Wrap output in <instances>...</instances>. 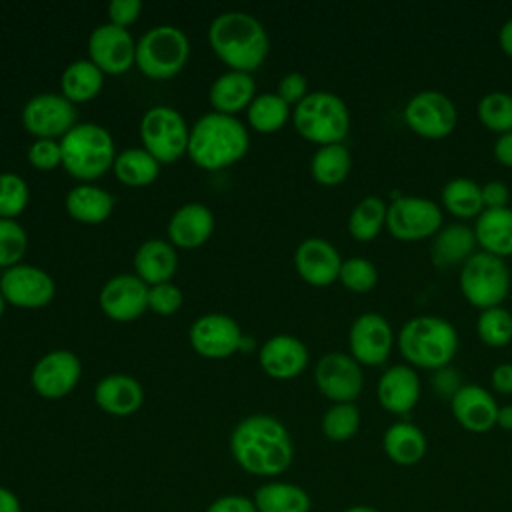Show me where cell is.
Segmentation results:
<instances>
[{
	"mask_svg": "<svg viewBox=\"0 0 512 512\" xmlns=\"http://www.w3.org/2000/svg\"><path fill=\"white\" fill-rule=\"evenodd\" d=\"M230 452L242 470L262 478L280 476L294 458L286 426L270 414H252L240 420L230 436Z\"/></svg>",
	"mask_w": 512,
	"mask_h": 512,
	"instance_id": "1",
	"label": "cell"
},
{
	"mask_svg": "<svg viewBox=\"0 0 512 512\" xmlns=\"http://www.w3.org/2000/svg\"><path fill=\"white\" fill-rule=\"evenodd\" d=\"M208 40L218 58L240 72L258 68L268 54V34L248 12L218 14L210 22Z\"/></svg>",
	"mask_w": 512,
	"mask_h": 512,
	"instance_id": "2",
	"label": "cell"
},
{
	"mask_svg": "<svg viewBox=\"0 0 512 512\" xmlns=\"http://www.w3.org/2000/svg\"><path fill=\"white\" fill-rule=\"evenodd\" d=\"M248 144V130L236 116L208 112L200 116L190 130L188 154L200 168L218 170L240 160Z\"/></svg>",
	"mask_w": 512,
	"mask_h": 512,
	"instance_id": "3",
	"label": "cell"
},
{
	"mask_svg": "<svg viewBox=\"0 0 512 512\" xmlns=\"http://www.w3.org/2000/svg\"><path fill=\"white\" fill-rule=\"evenodd\" d=\"M398 348L410 364L438 370L448 366L454 358L458 350V332L442 316H414L400 328Z\"/></svg>",
	"mask_w": 512,
	"mask_h": 512,
	"instance_id": "4",
	"label": "cell"
},
{
	"mask_svg": "<svg viewBox=\"0 0 512 512\" xmlns=\"http://www.w3.org/2000/svg\"><path fill=\"white\" fill-rule=\"evenodd\" d=\"M64 168L80 178L94 180L114 164V142L110 132L94 122L76 124L60 140Z\"/></svg>",
	"mask_w": 512,
	"mask_h": 512,
	"instance_id": "5",
	"label": "cell"
},
{
	"mask_svg": "<svg viewBox=\"0 0 512 512\" xmlns=\"http://www.w3.org/2000/svg\"><path fill=\"white\" fill-rule=\"evenodd\" d=\"M296 130L316 144H338L350 128L346 102L328 90L308 92L294 108Z\"/></svg>",
	"mask_w": 512,
	"mask_h": 512,
	"instance_id": "6",
	"label": "cell"
},
{
	"mask_svg": "<svg viewBox=\"0 0 512 512\" xmlns=\"http://www.w3.org/2000/svg\"><path fill=\"white\" fill-rule=\"evenodd\" d=\"M460 290L464 298L480 308H494L504 302L510 292V270L504 258L490 252H474L460 268Z\"/></svg>",
	"mask_w": 512,
	"mask_h": 512,
	"instance_id": "7",
	"label": "cell"
},
{
	"mask_svg": "<svg viewBox=\"0 0 512 512\" xmlns=\"http://www.w3.org/2000/svg\"><path fill=\"white\" fill-rule=\"evenodd\" d=\"M190 44L186 34L170 24H160L142 34L136 44V64L156 80L170 78L182 70L188 60Z\"/></svg>",
	"mask_w": 512,
	"mask_h": 512,
	"instance_id": "8",
	"label": "cell"
},
{
	"mask_svg": "<svg viewBox=\"0 0 512 512\" xmlns=\"http://www.w3.org/2000/svg\"><path fill=\"white\" fill-rule=\"evenodd\" d=\"M144 148L158 162H174L188 152L190 130L180 112L170 106L150 108L140 122Z\"/></svg>",
	"mask_w": 512,
	"mask_h": 512,
	"instance_id": "9",
	"label": "cell"
},
{
	"mask_svg": "<svg viewBox=\"0 0 512 512\" xmlns=\"http://www.w3.org/2000/svg\"><path fill=\"white\" fill-rule=\"evenodd\" d=\"M386 226L398 240H422L442 228V210L430 198L398 196L388 204Z\"/></svg>",
	"mask_w": 512,
	"mask_h": 512,
	"instance_id": "10",
	"label": "cell"
},
{
	"mask_svg": "<svg viewBox=\"0 0 512 512\" xmlns=\"http://www.w3.org/2000/svg\"><path fill=\"white\" fill-rule=\"evenodd\" d=\"M408 128L424 138L448 136L458 120L454 102L440 90H420L404 106Z\"/></svg>",
	"mask_w": 512,
	"mask_h": 512,
	"instance_id": "11",
	"label": "cell"
},
{
	"mask_svg": "<svg viewBox=\"0 0 512 512\" xmlns=\"http://www.w3.org/2000/svg\"><path fill=\"white\" fill-rule=\"evenodd\" d=\"M314 380L318 390L334 404L356 400L364 386L360 364L344 352L324 354L314 368Z\"/></svg>",
	"mask_w": 512,
	"mask_h": 512,
	"instance_id": "12",
	"label": "cell"
},
{
	"mask_svg": "<svg viewBox=\"0 0 512 512\" xmlns=\"http://www.w3.org/2000/svg\"><path fill=\"white\" fill-rule=\"evenodd\" d=\"M22 122L30 134L54 140L56 136L68 134L76 126V110L68 98L44 92L32 96L26 102L22 110Z\"/></svg>",
	"mask_w": 512,
	"mask_h": 512,
	"instance_id": "13",
	"label": "cell"
},
{
	"mask_svg": "<svg viewBox=\"0 0 512 512\" xmlns=\"http://www.w3.org/2000/svg\"><path fill=\"white\" fill-rule=\"evenodd\" d=\"M394 344V330L390 322L378 312L360 314L348 332V346L352 358L360 364L378 366L390 356Z\"/></svg>",
	"mask_w": 512,
	"mask_h": 512,
	"instance_id": "14",
	"label": "cell"
},
{
	"mask_svg": "<svg viewBox=\"0 0 512 512\" xmlns=\"http://www.w3.org/2000/svg\"><path fill=\"white\" fill-rule=\"evenodd\" d=\"M4 298L18 308H42L56 292V284L48 272L30 264L10 266L0 278Z\"/></svg>",
	"mask_w": 512,
	"mask_h": 512,
	"instance_id": "15",
	"label": "cell"
},
{
	"mask_svg": "<svg viewBox=\"0 0 512 512\" xmlns=\"http://www.w3.org/2000/svg\"><path fill=\"white\" fill-rule=\"evenodd\" d=\"M90 60L108 74L126 72L136 60V44L132 34L112 22L100 24L88 38Z\"/></svg>",
	"mask_w": 512,
	"mask_h": 512,
	"instance_id": "16",
	"label": "cell"
},
{
	"mask_svg": "<svg viewBox=\"0 0 512 512\" xmlns=\"http://www.w3.org/2000/svg\"><path fill=\"white\" fill-rule=\"evenodd\" d=\"M242 330L238 322L226 314H204L190 326L192 348L206 358H226L240 350Z\"/></svg>",
	"mask_w": 512,
	"mask_h": 512,
	"instance_id": "17",
	"label": "cell"
},
{
	"mask_svg": "<svg viewBox=\"0 0 512 512\" xmlns=\"http://www.w3.org/2000/svg\"><path fill=\"white\" fill-rule=\"evenodd\" d=\"M80 360L70 350H52L32 368V386L44 398L66 396L80 378Z\"/></svg>",
	"mask_w": 512,
	"mask_h": 512,
	"instance_id": "18",
	"label": "cell"
},
{
	"mask_svg": "<svg viewBox=\"0 0 512 512\" xmlns=\"http://www.w3.org/2000/svg\"><path fill=\"white\" fill-rule=\"evenodd\" d=\"M150 286L136 274H118L100 290V308L112 320L128 322L148 308Z\"/></svg>",
	"mask_w": 512,
	"mask_h": 512,
	"instance_id": "19",
	"label": "cell"
},
{
	"mask_svg": "<svg viewBox=\"0 0 512 512\" xmlns=\"http://www.w3.org/2000/svg\"><path fill=\"white\" fill-rule=\"evenodd\" d=\"M298 274L314 286H328L340 276L342 258L328 240L312 236L298 244L294 252Z\"/></svg>",
	"mask_w": 512,
	"mask_h": 512,
	"instance_id": "20",
	"label": "cell"
},
{
	"mask_svg": "<svg viewBox=\"0 0 512 512\" xmlns=\"http://www.w3.org/2000/svg\"><path fill=\"white\" fill-rule=\"evenodd\" d=\"M422 384L412 366L396 364L382 372L376 384V398L380 406L392 414H408L420 400Z\"/></svg>",
	"mask_w": 512,
	"mask_h": 512,
	"instance_id": "21",
	"label": "cell"
},
{
	"mask_svg": "<svg viewBox=\"0 0 512 512\" xmlns=\"http://www.w3.org/2000/svg\"><path fill=\"white\" fill-rule=\"evenodd\" d=\"M450 408L462 428L482 434L496 426L500 406L486 388L478 384H464L450 400Z\"/></svg>",
	"mask_w": 512,
	"mask_h": 512,
	"instance_id": "22",
	"label": "cell"
},
{
	"mask_svg": "<svg viewBox=\"0 0 512 512\" xmlns=\"http://www.w3.org/2000/svg\"><path fill=\"white\" fill-rule=\"evenodd\" d=\"M258 360L266 374L274 378H294L308 364V348L296 336L276 334L262 344Z\"/></svg>",
	"mask_w": 512,
	"mask_h": 512,
	"instance_id": "23",
	"label": "cell"
},
{
	"mask_svg": "<svg viewBox=\"0 0 512 512\" xmlns=\"http://www.w3.org/2000/svg\"><path fill=\"white\" fill-rule=\"evenodd\" d=\"M94 400L112 416H128L142 406L144 390L140 382L128 374H110L96 384Z\"/></svg>",
	"mask_w": 512,
	"mask_h": 512,
	"instance_id": "24",
	"label": "cell"
},
{
	"mask_svg": "<svg viewBox=\"0 0 512 512\" xmlns=\"http://www.w3.org/2000/svg\"><path fill=\"white\" fill-rule=\"evenodd\" d=\"M214 230V214L208 206L200 202H190L180 206L170 222H168V236L176 246L182 248H196L208 240Z\"/></svg>",
	"mask_w": 512,
	"mask_h": 512,
	"instance_id": "25",
	"label": "cell"
},
{
	"mask_svg": "<svg viewBox=\"0 0 512 512\" xmlns=\"http://www.w3.org/2000/svg\"><path fill=\"white\" fill-rule=\"evenodd\" d=\"M476 244L478 242H476L474 228L462 222L446 224L434 234L432 262L440 268L464 264L474 254Z\"/></svg>",
	"mask_w": 512,
	"mask_h": 512,
	"instance_id": "26",
	"label": "cell"
},
{
	"mask_svg": "<svg viewBox=\"0 0 512 512\" xmlns=\"http://www.w3.org/2000/svg\"><path fill=\"white\" fill-rule=\"evenodd\" d=\"M476 242L494 256H512V208H484L474 222Z\"/></svg>",
	"mask_w": 512,
	"mask_h": 512,
	"instance_id": "27",
	"label": "cell"
},
{
	"mask_svg": "<svg viewBox=\"0 0 512 512\" xmlns=\"http://www.w3.org/2000/svg\"><path fill=\"white\" fill-rule=\"evenodd\" d=\"M382 448L394 464L414 466L424 458L428 442L424 432L416 424L408 420H400L388 426V430L384 432Z\"/></svg>",
	"mask_w": 512,
	"mask_h": 512,
	"instance_id": "28",
	"label": "cell"
},
{
	"mask_svg": "<svg viewBox=\"0 0 512 512\" xmlns=\"http://www.w3.org/2000/svg\"><path fill=\"white\" fill-rule=\"evenodd\" d=\"M176 250L166 240H146L138 246L134 254V268L138 278H142L146 284H162L172 278L176 272Z\"/></svg>",
	"mask_w": 512,
	"mask_h": 512,
	"instance_id": "29",
	"label": "cell"
},
{
	"mask_svg": "<svg viewBox=\"0 0 512 512\" xmlns=\"http://www.w3.org/2000/svg\"><path fill=\"white\" fill-rule=\"evenodd\" d=\"M254 90L256 86L250 72L230 70L218 76L210 86V104L216 112L234 116V112L250 106L254 100Z\"/></svg>",
	"mask_w": 512,
	"mask_h": 512,
	"instance_id": "30",
	"label": "cell"
},
{
	"mask_svg": "<svg viewBox=\"0 0 512 512\" xmlns=\"http://www.w3.org/2000/svg\"><path fill=\"white\" fill-rule=\"evenodd\" d=\"M258 512H310L312 500L308 492L292 482H266L254 492Z\"/></svg>",
	"mask_w": 512,
	"mask_h": 512,
	"instance_id": "31",
	"label": "cell"
},
{
	"mask_svg": "<svg viewBox=\"0 0 512 512\" xmlns=\"http://www.w3.org/2000/svg\"><path fill=\"white\" fill-rule=\"evenodd\" d=\"M112 208H114L112 194L94 184H78L66 196L68 214L86 224H98L106 220Z\"/></svg>",
	"mask_w": 512,
	"mask_h": 512,
	"instance_id": "32",
	"label": "cell"
},
{
	"mask_svg": "<svg viewBox=\"0 0 512 512\" xmlns=\"http://www.w3.org/2000/svg\"><path fill=\"white\" fill-rule=\"evenodd\" d=\"M102 70L92 60H76L62 72V96L70 102H86L102 88Z\"/></svg>",
	"mask_w": 512,
	"mask_h": 512,
	"instance_id": "33",
	"label": "cell"
},
{
	"mask_svg": "<svg viewBox=\"0 0 512 512\" xmlns=\"http://www.w3.org/2000/svg\"><path fill=\"white\" fill-rule=\"evenodd\" d=\"M444 208L460 218H478L484 210L482 186L466 176H456L448 180L442 188Z\"/></svg>",
	"mask_w": 512,
	"mask_h": 512,
	"instance_id": "34",
	"label": "cell"
},
{
	"mask_svg": "<svg viewBox=\"0 0 512 512\" xmlns=\"http://www.w3.org/2000/svg\"><path fill=\"white\" fill-rule=\"evenodd\" d=\"M352 168V156L350 150L338 142V144H324L320 146L310 162V172L316 182L334 186L346 180Z\"/></svg>",
	"mask_w": 512,
	"mask_h": 512,
	"instance_id": "35",
	"label": "cell"
},
{
	"mask_svg": "<svg viewBox=\"0 0 512 512\" xmlns=\"http://www.w3.org/2000/svg\"><path fill=\"white\" fill-rule=\"evenodd\" d=\"M116 178L128 186H144L156 180L160 162L146 148H128L114 158Z\"/></svg>",
	"mask_w": 512,
	"mask_h": 512,
	"instance_id": "36",
	"label": "cell"
},
{
	"mask_svg": "<svg viewBox=\"0 0 512 512\" xmlns=\"http://www.w3.org/2000/svg\"><path fill=\"white\" fill-rule=\"evenodd\" d=\"M388 204L380 196H364L348 216V230L350 234L360 240L368 242L376 238L386 224Z\"/></svg>",
	"mask_w": 512,
	"mask_h": 512,
	"instance_id": "37",
	"label": "cell"
},
{
	"mask_svg": "<svg viewBox=\"0 0 512 512\" xmlns=\"http://www.w3.org/2000/svg\"><path fill=\"white\" fill-rule=\"evenodd\" d=\"M288 114V104L278 96V92L258 94L248 106V120L258 132H276L284 126Z\"/></svg>",
	"mask_w": 512,
	"mask_h": 512,
	"instance_id": "38",
	"label": "cell"
},
{
	"mask_svg": "<svg viewBox=\"0 0 512 512\" xmlns=\"http://www.w3.org/2000/svg\"><path fill=\"white\" fill-rule=\"evenodd\" d=\"M480 122L498 134L512 130V94L504 90L486 92L476 106Z\"/></svg>",
	"mask_w": 512,
	"mask_h": 512,
	"instance_id": "39",
	"label": "cell"
},
{
	"mask_svg": "<svg viewBox=\"0 0 512 512\" xmlns=\"http://www.w3.org/2000/svg\"><path fill=\"white\" fill-rule=\"evenodd\" d=\"M360 428V410L354 402L332 404L322 416V432L332 442L350 440Z\"/></svg>",
	"mask_w": 512,
	"mask_h": 512,
	"instance_id": "40",
	"label": "cell"
},
{
	"mask_svg": "<svg viewBox=\"0 0 512 512\" xmlns=\"http://www.w3.org/2000/svg\"><path fill=\"white\" fill-rule=\"evenodd\" d=\"M476 330L488 346H506L512 340V314L502 306L486 308L478 316Z\"/></svg>",
	"mask_w": 512,
	"mask_h": 512,
	"instance_id": "41",
	"label": "cell"
},
{
	"mask_svg": "<svg viewBox=\"0 0 512 512\" xmlns=\"http://www.w3.org/2000/svg\"><path fill=\"white\" fill-rule=\"evenodd\" d=\"M338 278L352 292H368L378 282V270L368 258L352 256L342 260Z\"/></svg>",
	"mask_w": 512,
	"mask_h": 512,
	"instance_id": "42",
	"label": "cell"
},
{
	"mask_svg": "<svg viewBox=\"0 0 512 512\" xmlns=\"http://www.w3.org/2000/svg\"><path fill=\"white\" fill-rule=\"evenodd\" d=\"M28 204V184L14 172L0 174V218L18 216Z\"/></svg>",
	"mask_w": 512,
	"mask_h": 512,
	"instance_id": "43",
	"label": "cell"
},
{
	"mask_svg": "<svg viewBox=\"0 0 512 512\" xmlns=\"http://www.w3.org/2000/svg\"><path fill=\"white\" fill-rule=\"evenodd\" d=\"M26 232L12 218H0V266H16L26 252Z\"/></svg>",
	"mask_w": 512,
	"mask_h": 512,
	"instance_id": "44",
	"label": "cell"
},
{
	"mask_svg": "<svg viewBox=\"0 0 512 512\" xmlns=\"http://www.w3.org/2000/svg\"><path fill=\"white\" fill-rule=\"evenodd\" d=\"M182 292L172 282L154 284L148 290V308H152L158 314H174L182 306Z\"/></svg>",
	"mask_w": 512,
	"mask_h": 512,
	"instance_id": "45",
	"label": "cell"
},
{
	"mask_svg": "<svg viewBox=\"0 0 512 512\" xmlns=\"http://www.w3.org/2000/svg\"><path fill=\"white\" fill-rule=\"evenodd\" d=\"M28 160L32 166H36L40 170H50V168L58 166L62 162L60 142L50 140V138H38L28 148Z\"/></svg>",
	"mask_w": 512,
	"mask_h": 512,
	"instance_id": "46",
	"label": "cell"
},
{
	"mask_svg": "<svg viewBox=\"0 0 512 512\" xmlns=\"http://www.w3.org/2000/svg\"><path fill=\"white\" fill-rule=\"evenodd\" d=\"M432 386L436 390V394L440 398H446V400H452L454 394L464 386L462 384V378L458 374V370H454L450 364L448 366H442L438 370H434L432 374Z\"/></svg>",
	"mask_w": 512,
	"mask_h": 512,
	"instance_id": "47",
	"label": "cell"
},
{
	"mask_svg": "<svg viewBox=\"0 0 512 512\" xmlns=\"http://www.w3.org/2000/svg\"><path fill=\"white\" fill-rule=\"evenodd\" d=\"M306 90H308V82H306V76L300 72L284 74L278 84V96L286 104H298L308 94Z\"/></svg>",
	"mask_w": 512,
	"mask_h": 512,
	"instance_id": "48",
	"label": "cell"
},
{
	"mask_svg": "<svg viewBox=\"0 0 512 512\" xmlns=\"http://www.w3.org/2000/svg\"><path fill=\"white\" fill-rule=\"evenodd\" d=\"M140 10H142L140 0H112L108 6V16L112 24L126 28L138 18Z\"/></svg>",
	"mask_w": 512,
	"mask_h": 512,
	"instance_id": "49",
	"label": "cell"
},
{
	"mask_svg": "<svg viewBox=\"0 0 512 512\" xmlns=\"http://www.w3.org/2000/svg\"><path fill=\"white\" fill-rule=\"evenodd\" d=\"M206 512H258L254 500L242 494H226L208 504Z\"/></svg>",
	"mask_w": 512,
	"mask_h": 512,
	"instance_id": "50",
	"label": "cell"
},
{
	"mask_svg": "<svg viewBox=\"0 0 512 512\" xmlns=\"http://www.w3.org/2000/svg\"><path fill=\"white\" fill-rule=\"evenodd\" d=\"M510 190L502 180H488L482 186L484 208H508Z\"/></svg>",
	"mask_w": 512,
	"mask_h": 512,
	"instance_id": "51",
	"label": "cell"
},
{
	"mask_svg": "<svg viewBox=\"0 0 512 512\" xmlns=\"http://www.w3.org/2000/svg\"><path fill=\"white\" fill-rule=\"evenodd\" d=\"M492 386L500 394H512V362L498 364L490 374Z\"/></svg>",
	"mask_w": 512,
	"mask_h": 512,
	"instance_id": "52",
	"label": "cell"
},
{
	"mask_svg": "<svg viewBox=\"0 0 512 512\" xmlns=\"http://www.w3.org/2000/svg\"><path fill=\"white\" fill-rule=\"evenodd\" d=\"M494 156L500 164L512 168V130L504 132L494 142Z\"/></svg>",
	"mask_w": 512,
	"mask_h": 512,
	"instance_id": "53",
	"label": "cell"
},
{
	"mask_svg": "<svg viewBox=\"0 0 512 512\" xmlns=\"http://www.w3.org/2000/svg\"><path fill=\"white\" fill-rule=\"evenodd\" d=\"M0 512H22L18 496L6 486H0Z\"/></svg>",
	"mask_w": 512,
	"mask_h": 512,
	"instance_id": "54",
	"label": "cell"
},
{
	"mask_svg": "<svg viewBox=\"0 0 512 512\" xmlns=\"http://www.w3.org/2000/svg\"><path fill=\"white\" fill-rule=\"evenodd\" d=\"M498 42H500V48H502L508 56H512V18H508V20L502 24V28H500V32H498Z\"/></svg>",
	"mask_w": 512,
	"mask_h": 512,
	"instance_id": "55",
	"label": "cell"
},
{
	"mask_svg": "<svg viewBox=\"0 0 512 512\" xmlns=\"http://www.w3.org/2000/svg\"><path fill=\"white\" fill-rule=\"evenodd\" d=\"M496 424H498L502 430L512 432V404H506V406H500V408H498Z\"/></svg>",
	"mask_w": 512,
	"mask_h": 512,
	"instance_id": "56",
	"label": "cell"
},
{
	"mask_svg": "<svg viewBox=\"0 0 512 512\" xmlns=\"http://www.w3.org/2000/svg\"><path fill=\"white\" fill-rule=\"evenodd\" d=\"M342 512H380V510L374 508V506H368V504H354V506H348Z\"/></svg>",
	"mask_w": 512,
	"mask_h": 512,
	"instance_id": "57",
	"label": "cell"
},
{
	"mask_svg": "<svg viewBox=\"0 0 512 512\" xmlns=\"http://www.w3.org/2000/svg\"><path fill=\"white\" fill-rule=\"evenodd\" d=\"M4 302H6V298H4V294H2V290H0V316L4 314Z\"/></svg>",
	"mask_w": 512,
	"mask_h": 512,
	"instance_id": "58",
	"label": "cell"
}]
</instances>
